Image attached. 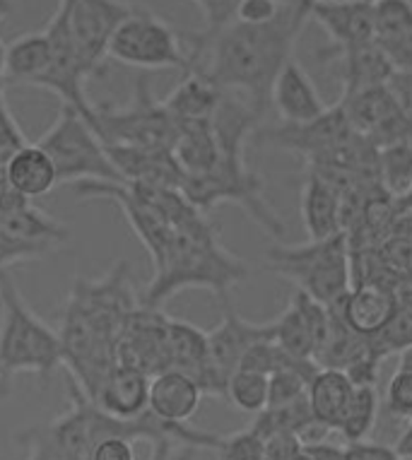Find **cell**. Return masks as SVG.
Wrapping results in <instances>:
<instances>
[{
  "mask_svg": "<svg viewBox=\"0 0 412 460\" xmlns=\"http://www.w3.org/2000/svg\"><path fill=\"white\" fill-rule=\"evenodd\" d=\"M309 0H285L275 20L246 24L232 20L222 30L188 34L186 49L191 70H201L219 90L239 94L265 116L273 83L290 58L301 30L307 27Z\"/></svg>",
  "mask_w": 412,
  "mask_h": 460,
  "instance_id": "cell-1",
  "label": "cell"
},
{
  "mask_svg": "<svg viewBox=\"0 0 412 460\" xmlns=\"http://www.w3.org/2000/svg\"><path fill=\"white\" fill-rule=\"evenodd\" d=\"M133 289L126 263L113 265L97 279H76L70 289L58 328L63 367L90 400L119 364V335L126 318L140 306Z\"/></svg>",
  "mask_w": 412,
  "mask_h": 460,
  "instance_id": "cell-2",
  "label": "cell"
},
{
  "mask_svg": "<svg viewBox=\"0 0 412 460\" xmlns=\"http://www.w3.org/2000/svg\"><path fill=\"white\" fill-rule=\"evenodd\" d=\"M152 270L155 275L145 287L140 304L162 309L184 289H210L222 302L248 278L251 268L222 246L218 226L208 212L198 210L176 225L165 256L152 265Z\"/></svg>",
  "mask_w": 412,
  "mask_h": 460,
  "instance_id": "cell-3",
  "label": "cell"
},
{
  "mask_svg": "<svg viewBox=\"0 0 412 460\" xmlns=\"http://www.w3.org/2000/svg\"><path fill=\"white\" fill-rule=\"evenodd\" d=\"M63 367L58 331L37 316L10 270H0V385L17 374L49 376Z\"/></svg>",
  "mask_w": 412,
  "mask_h": 460,
  "instance_id": "cell-4",
  "label": "cell"
},
{
  "mask_svg": "<svg viewBox=\"0 0 412 460\" xmlns=\"http://www.w3.org/2000/svg\"><path fill=\"white\" fill-rule=\"evenodd\" d=\"M219 157L210 172L181 179V193L202 212H210L219 203H237L248 217L270 236L285 234V225L273 210L263 193L261 176H255L244 159L246 143H225L218 140Z\"/></svg>",
  "mask_w": 412,
  "mask_h": 460,
  "instance_id": "cell-5",
  "label": "cell"
},
{
  "mask_svg": "<svg viewBox=\"0 0 412 460\" xmlns=\"http://www.w3.org/2000/svg\"><path fill=\"white\" fill-rule=\"evenodd\" d=\"M265 265L326 306L353 289V251L345 232L301 246H273Z\"/></svg>",
  "mask_w": 412,
  "mask_h": 460,
  "instance_id": "cell-6",
  "label": "cell"
},
{
  "mask_svg": "<svg viewBox=\"0 0 412 460\" xmlns=\"http://www.w3.org/2000/svg\"><path fill=\"white\" fill-rule=\"evenodd\" d=\"M90 123L104 145L119 147L172 150L179 133V123L166 111L165 102L155 99L148 77L135 83L126 104H92Z\"/></svg>",
  "mask_w": 412,
  "mask_h": 460,
  "instance_id": "cell-7",
  "label": "cell"
},
{
  "mask_svg": "<svg viewBox=\"0 0 412 460\" xmlns=\"http://www.w3.org/2000/svg\"><path fill=\"white\" fill-rule=\"evenodd\" d=\"M37 145L53 159L60 186L80 181L123 183L119 169L109 159L104 140L73 106L60 104L58 116Z\"/></svg>",
  "mask_w": 412,
  "mask_h": 460,
  "instance_id": "cell-8",
  "label": "cell"
},
{
  "mask_svg": "<svg viewBox=\"0 0 412 460\" xmlns=\"http://www.w3.org/2000/svg\"><path fill=\"white\" fill-rule=\"evenodd\" d=\"M109 58L140 70H191L186 39L162 17L130 10L109 41Z\"/></svg>",
  "mask_w": 412,
  "mask_h": 460,
  "instance_id": "cell-9",
  "label": "cell"
},
{
  "mask_svg": "<svg viewBox=\"0 0 412 460\" xmlns=\"http://www.w3.org/2000/svg\"><path fill=\"white\" fill-rule=\"evenodd\" d=\"M128 13L130 8L121 0H58L49 22L73 41L85 70L94 77L109 58L113 30Z\"/></svg>",
  "mask_w": 412,
  "mask_h": 460,
  "instance_id": "cell-10",
  "label": "cell"
},
{
  "mask_svg": "<svg viewBox=\"0 0 412 460\" xmlns=\"http://www.w3.org/2000/svg\"><path fill=\"white\" fill-rule=\"evenodd\" d=\"M70 243V229L31 200L0 212V270L39 261Z\"/></svg>",
  "mask_w": 412,
  "mask_h": 460,
  "instance_id": "cell-11",
  "label": "cell"
},
{
  "mask_svg": "<svg viewBox=\"0 0 412 460\" xmlns=\"http://www.w3.org/2000/svg\"><path fill=\"white\" fill-rule=\"evenodd\" d=\"M354 128L347 121L343 106H328V111L309 123H280L270 128H255L254 143L278 150L297 152L309 164L328 155L336 145H340Z\"/></svg>",
  "mask_w": 412,
  "mask_h": 460,
  "instance_id": "cell-12",
  "label": "cell"
},
{
  "mask_svg": "<svg viewBox=\"0 0 412 460\" xmlns=\"http://www.w3.org/2000/svg\"><path fill=\"white\" fill-rule=\"evenodd\" d=\"M337 104L343 106L350 126L379 150L412 136V121L398 109L396 99L386 84L347 94Z\"/></svg>",
  "mask_w": 412,
  "mask_h": 460,
  "instance_id": "cell-13",
  "label": "cell"
},
{
  "mask_svg": "<svg viewBox=\"0 0 412 460\" xmlns=\"http://www.w3.org/2000/svg\"><path fill=\"white\" fill-rule=\"evenodd\" d=\"M330 328V309L301 289H294L287 309L273 321V340L297 359H314Z\"/></svg>",
  "mask_w": 412,
  "mask_h": 460,
  "instance_id": "cell-14",
  "label": "cell"
},
{
  "mask_svg": "<svg viewBox=\"0 0 412 460\" xmlns=\"http://www.w3.org/2000/svg\"><path fill=\"white\" fill-rule=\"evenodd\" d=\"M273 338V321L270 323H251L239 316L229 304V296L222 299V321L208 331V355L212 369L229 381L234 371L239 369L241 357L254 348L255 342Z\"/></svg>",
  "mask_w": 412,
  "mask_h": 460,
  "instance_id": "cell-15",
  "label": "cell"
},
{
  "mask_svg": "<svg viewBox=\"0 0 412 460\" xmlns=\"http://www.w3.org/2000/svg\"><path fill=\"white\" fill-rule=\"evenodd\" d=\"M309 17L326 30L330 49L374 41L372 0H309Z\"/></svg>",
  "mask_w": 412,
  "mask_h": 460,
  "instance_id": "cell-16",
  "label": "cell"
},
{
  "mask_svg": "<svg viewBox=\"0 0 412 460\" xmlns=\"http://www.w3.org/2000/svg\"><path fill=\"white\" fill-rule=\"evenodd\" d=\"M270 104L275 106L282 123H309L328 111L314 80L297 58H290L275 77Z\"/></svg>",
  "mask_w": 412,
  "mask_h": 460,
  "instance_id": "cell-17",
  "label": "cell"
},
{
  "mask_svg": "<svg viewBox=\"0 0 412 460\" xmlns=\"http://www.w3.org/2000/svg\"><path fill=\"white\" fill-rule=\"evenodd\" d=\"M109 159L119 169L123 183H145V186H165V189H181L179 162L174 159L172 150H143V147H119L106 145Z\"/></svg>",
  "mask_w": 412,
  "mask_h": 460,
  "instance_id": "cell-18",
  "label": "cell"
},
{
  "mask_svg": "<svg viewBox=\"0 0 412 460\" xmlns=\"http://www.w3.org/2000/svg\"><path fill=\"white\" fill-rule=\"evenodd\" d=\"M150 378L145 371L116 364L99 385L94 395V405L102 412L116 417V420H133L148 410L150 402Z\"/></svg>",
  "mask_w": 412,
  "mask_h": 460,
  "instance_id": "cell-19",
  "label": "cell"
},
{
  "mask_svg": "<svg viewBox=\"0 0 412 460\" xmlns=\"http://www.w3.org/2000/svg\"><path fill=\"white\" fill-rule=\"evenodd\" d=\"M202 388L179 369H165L150 378L148 410L172 424H188L201 408Z\"/></svg>",
  "mask_w": 412,
  "mask_h": 460,
  "instance_id": "cell-20",
  "label": "cell"
},
{
  "mask_svg": "<svg viewBox=\"0 0 412 460\" xmlns=\"http://www.w3.org/2000/svg\"><path fill=\"white\" fill-rule=\"evenodd\" d=\"M300 210L309 242H321L343 232V198L340 190L321 174L309 169L301 186Z\"/></svg>",
  "mask_w": 412,
  "mask_h": 460,
  "instance_id": "cell-21",
  "label": "cell"
},
{
  "mask_svg": "<svg viewBox=\"0 0 412 460\" xmlns=\"http://www.w3.org/2000/svg\"><path fill=\"white\" fill-rule=\"evenodd\" d=\"M398 295L379 285H357L340 299L345 323L364 338H376L398 309Z\"/></svg>",
  "mask_w": 412,
  "mask_h": 460,
  "instance_id": "cell-22",
  "label": "cell"
},
{
  "mask_svg": "<svg viewBox=\"0 0 412 460\" xmlns=\"http://www.w3.org/2000/svg\"><path fill=\"white\" fill-rule=\"evenodd\" d=\"M3 174L10 186L27 200L49 196L56 186H60L53 159L37 143L22 145L8 159V164L3 166Z\"/></svg>",
  "mask_w": 412,
  "mask_h": 460,
  "instance_id": "cell-23",
  "label": "cell"
},
{
  "mask_svg": "<svg viewBox=\"0 0 412 460\" xmlns=\"http://www.w3.org/2000/svg\"><path fill=\"white\" fill-rule=\"evenodd\" d=\"M51 41L44 30L27 31L5 46L3 77L5 83L39 87L51 68Z\"/></svg>",
  "mask_w": 412,
  "mask_h": 460,
  "instance_id": "cell-24",
  "label": "cell"
},
{
  "mask_svg": "<svg viewBox=\"0 0 412 460\" xmlns=\"http://www.w3.org/2000/svg\"><path fill=\"white\" fill-rule=\"evenodd\" d=\"M225 97V90H219L210 77L201 70H186L169 97L162 99L166 111L172 113L176 123L179 121H212L218 111L219 102Z\"/></svg>",
  "mask_w": 412,
  "mask_h": 460,
  "instance_id": "cell-25",
  "label": "cell"
},
{
  "mask_svg": "<svg viewBox=\"0 0 412 460\" xmlns=\"http://www.w3.org/2000/svg\"><path fill=\"white\" fill-rule=\"evenodd\" d=\"M330 53L333 56L337 53L340 66H343V97L367 90V87H376V84H386L393 75L389 56L376 41L347 46V49H330Z\"/></svg>",
  "mask_w": 412,
  "mask_h": 460,
  "instance_id": "cell-26",
  "label": "cell"
},
{
  "mask_svg": "<svg viewBox=\"0 0 412 460\" xmlns=\"http://www.w3.org/2000/svg\"><path fill=\"white\" fill-rule=\"evenodd\" d=\"M184 176H198L210 172L219 157V145L212 130V121H179V133L172 147Z\"/></svg>",
  "mask_w": 412,
  "mask_h": 460,
  "instance_id": "cell-27",
  "label": "cell"
},
{
  "mask_svg": "<svg viewBox=\"0 0 412 460\" xmlns=\"http://www.w3.org/2000/svg\"><path fill=\"white\" fill-rule=\"evenodd\" d=\"M354 384L345 371L340 369H318L309 381V405L318 422L336 431L340 417L345 412L347 402L353 398Z\"/></svg>",
  "mask_w": 412,
  "mask_h": 460,
  "instance_id": "cell-28",
  "label": "cell"
},
{
  "mask_svg": "<svg viewBox=\"0 0 412 460\" xmlns=\"http://www.w3.org/2000/svg\"><path fill=\"white\" fill-rule=\"evenodd\" d=\"M376 412H379L376 385H354L353 398L347 402L345 412L340 417L336 431L345 438L347 444L364 441L369 431L374 429Z\"/></svg>",
  "mask_w": 412,
  "mask_h": 460,
  "instance_id": "cell-29",
  "label": "cell"
},
{
  "mask_svg": "<svg viewBox=\"0 0 412 460\" xmlns=\"http://www.w3.org/2000/svg\"><path fill=\"white\" fill-rule=\"evenodd\" d=\"M379 176L390 196L400 198L412 183V136L379 150Z\"/></svg>",
  "mask_w": 412,
  "mask_h": 460,
  "instance_id": "cell-30",
  "label": "cell"
},
{
  "mask_svg": "<svg viewBox=\"0 0 412 460\" xmlns=\"http://www.w3.org/2000/svg\"><path fill=\"white\" fill-rule=\"evenodd\" d=\"M270 378L265 374L248 369H237L227 381V398L234 408L246 412V415H258L268 408Z\"/></svg>",
  "mask_w": 412,
  "mask_h": 460,
  "instance_id": "cell-31",
  "label": "cell"
},
{
  "mask_svg": "<svg viewBox=\"0 0 412 460\" xmlns=\"http://www.w3.org/2000/svg\"><path fill=\"white\" fill-rule=\"evenodd\" d=\"M374 3V41L386 44L412 30V0H372Z\"/></svg>",
  "mask_w": 412,
  "mask_h": 460,
  "instance_id": "cell-32",
  "label": "cell"
},
{
  "mask_svg": "<svg viewBox=\"0 0 412 460\" xmlns=\"http://www.w3.org/2000/svg\"><path fill=\"white\" fill-rule=\"evenodd\" d=\"M400 299V296H398ZM412 345V299H400L393 318L389 325L383 328L376 338H372V348L379 357L393 355V352H403L405 348Z\"/></svg>",
  "mask_w": 412,
  "mask_h": 460,
  "instance_id": "cell-33",
  "label": "cell"
},
{
  "mask_svg": "<svg viewBox=\"0 0 412 460\" xmlns=\"http://www.w3.org/2000/svg\"><path fill=\"white\" fill-rule=\"evenodd\" d=\"M17 441L24 446V460H87L73 448H67L49 424L22 431Z\"/></svg>",
  "mask_w": 412,
  "mask_h": 460,
  "instance_id": "cell-34",
  "label": "cell"
},
{
  "mask_svg": "<svg viewBox=\"0 0 412 460\" xmlns=\"http://www.w3.org/2000/svg\"><path fill=\"white\" fill-rule=\"evenodd\" d=\"M212 453L219 460H265V438L248 427L244 431L218 437Z\"/></svg>",
  "mask_w": 412,
  "mask_h": 460,
  "instance_id": "cell-35",
  "label": "cell"
},
{
  "mask_svg": "<svg viewBox=\"0 0 412 460\" xmlns=\"http://www.w3.org/2000/svg\"><path fill=\"white\" fill-rule=\"evenodd\" d=\"M386 408L390 415L410 420L412 417V371L398 369L386 388Z\"/></svg>",
  "mask_w": 412,
  "mask_h": 460,
  "instance_id": "cell-36",
  "label": "cell"
},
{
  "mask_svg": "<svg viewBox=\"0 0 412 460\" xmlns=\"http://www.w3.org/2000/svg\"><path fill=\"white\" fill-rule=\"evenodd\" d=\"M22 145H27V137L20 130L17 121L13 119L5 99H3V92H0V169L8 164V159L15 155Z\"/></svg>",
  "mask_w": 412,
  "mask_h": 460,
  "instance_id": "cell-37",
  "label": "cell"
},
{
  "mask_svg": "<svg viewBox=\"0 0 412 460\" xmlns=\"http://www.w3.org/2000/svg\"><path fill=\"white\" fill-rule=\"evenodd\" d=\"M193 3L205 20V30H202L205 34H212L232 22L237 17V8H239V0H193Z\"/></svg>",
  "mask_w": 412,
  "mask_h": 460,
  "instance_id": "cell-38",
  "label": "cell"
},
{
  "mask_svg": "<svg viewBox=\"0 0 412 460\" xmlns=\"http://www.w3.org/2000/svg\"><path fill=\"white\" fill-rule=\"evenodd\" d=\"M285 0H239V8H237V17L239 22L246 24H263L275 20L282 10Z\"/></svg>",
  "mask_w": 412,
  "mask_h": 460,
  "instance_id": "cell-39",
  "label": "cell"
},
{
  "mask_svg": "<svg viewBox=\"0 0 412 460\" xmlns=\"http://www.w3.org/2000/svg\"><path fill=\"white\" fill-rule=\"evenodd\" d=\"M135 441L126 437H104L92 446L90 460H135Z\"/></svg>",
  "mask_w": 412,
  "mask_h": 460,
  "instance_id": "cell-40",
  "label": "cell"
},
{
  "mask_svg": "<svg viewBox=\"0 0 412 460\" xmlns=\"http://www.w3.org/2000/svg\"><path fill=\"white\" fill-rule=\"evenodd\" d=\"M304 444L297 434H273L265 438V460H297Z\"/></svg>",
  "mask_w": 412,
  "mask_h": 460,
  "instance_id": "cell-41",
  "label": "cell"
},
{
  "mask_svg": "<svg viewBox=\"0 0 412 460\" xmlns=\"http://www.w3.org/2000/svg\"><path fill=\"white\" fill-rule=\"evenodd\" d=\"M386 87L396 99L398 109L412 121V70H393Z\"/></svg>",
  "mask_w": 412,
  "mask_h": 460,
  "instance_id": "cell-42",
  "label": "cell"
},
{
  "mask_svg": "<svg viewBox=\"0 0 412 460\" xmlns=\"http://www.w3.org/2000/svg\"><path fill=\"white\" fill-rule=\"evenodd\" d=\"M383 49V53L389 56L393 70H412V30L403 37L393 39V41H386V44H379Z\"/></svg>",
  "mask_w": 412,
  "mask_h": 460,
  "instance_id": "cell-43",
  "label": "cell"
},
{
  "mask_svg": "<svg viewBox=\"0 0 412 460\" xmlns=\"http://www.w3.org/2000/svg\"><path fill=\"white\" fill-rule=\"evenodd\" d=\"M347 460H400L393 448L383 444H367V441H357V444H347Z\"/></svg>",
  "mask_w": 412,
  "mask_h": 460,
  "instance_id": "cell-44",
  "label": "cell"
},
{
  "mask_svg": "<svg viewBox=\"0 0 412 460\" xmlns=\"http://www.w3.org/2000/svg\"><path fill=\"white\" fill-rule=\"evenodd\" d=\"M309 451V456L314 460H347L345 446L328 444V441H321V444L304 446Z\"/></svg>",
  "mask_w": 412,
  "mask_h": 460,
  "instance_id": "cell-45",
  "label": "cell"
},
{
  "mask_svg": "<svg viewBox=\"0 0 412 460\" xmlns=\"http://www.w3.org/2000/svg\"><path fill=\"white\" fill-rule=\"evenodd\" d=\"M201 448H193V446H176V448H169V451H152L150 460H195Z\"/></svg>",
  "mask_w": 412,
  "mask_h": 460,
  "instance_id": "cell-46",
  "label": "cell"
},
{
  "mask_svg": "<svg viewBox=\"0 0 412 460\" xmlns=\"http://www.w3.org/2000/svg\"><path fill=\"white\" fill-rule=\"evenodd\" d=\"M393 451H396L403 460H412V417L408 420V424H405V429L400 431V437H398L396 444H393Z\"/></svg>",
  "mask_w": 412,
  "mask_h": 460,
  "instance_id": "cell-47",
  "label": "cell"
},
{
  "mask_svg": "<svg viewBox=\"0 0 412 460\" xmlns=\"http://www.w3.org/2000/svg\"><path fill=\"white\" fill-rule=\"evenodd\" d=\"M398 369L412 371V345H410V348H405L403 352H400V364H398Z\"/></svg>",
  "mask_w": 412,
  "mask_h": 460,
  "instance_id": "cell-48",
  "label": "cell"
},
{
  "mask_svg": "<svg viewBox=\"0 0 412 460\" xmlns=\"http://www.w3.org/2000/svg\"><path fill=\"white\" fill-rule=\"evenodd\" d=\"M398 203H400V210H412V183H410V189L398 198Z\"/></svg>",
  "mask_w": 412,
  "mask_h": 460,
  "instance_id": "cell-49",
  "label": "cell"
},
{
  "mask_svg": "<svg viewBox=\"0 0 412 460\" xmlns=\"http://www.w3.org/2000/svg\"><path fill=\"white\" fill-rule=\"evenodd\" d=\"M8 10H10V0H0V17L5 15Z\"/></svg>",
  "mask_w": 412,
  "mask_h": 460,
  "instance_id": "cell-50",
  "label": "cell"
},
{
  "mask_svg": "<svg viewBox=\"0 0 412 460\" xmlns=\"http://www.w3.org/2000/svg\"><path fill=\"white\" fill-rule=\"evenodd\" d=\"M297 460H314V458H311V456H309L307 448H304V451H301V456H300V458H297Z\"/></svg>",
  "mask_w": 412,
  "mask_h": 460,
  "instance_id": "cell-51",
  "label": "cell"
},
{
  "mask_svg": "<svg viewBox=\"0 0 412 460\" xmlns=\"http://www.w3.org/2000/svg\"><path fill=\"white\" fill-rule=\"evenodd\" d=\"M400 460H403V458H400Z\"/></svg>",
  "mask_w": 412,
  "mask_h": 460,
  "instance_id": "cell-52",
  "label": "cell"
}]
</instances>
